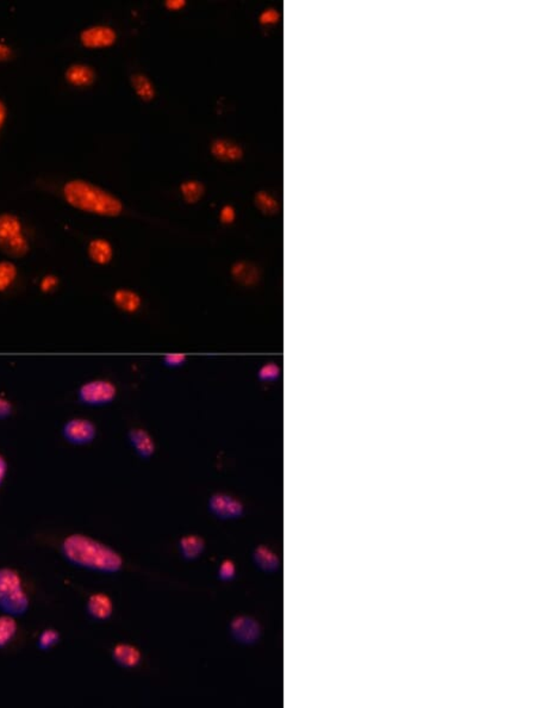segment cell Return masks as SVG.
I'll list each match as a JSON object with an SVG mask.
<instances>
[{"label": "cell", "instance_id": "d6986e66", "mask_svg": "<svg viewBox=\"0 0 536 708\" xmlns=\"http://www.w3.org/2000/svg\"><path fill=\"white\" fill-rule=\"evenodd\" d=\"M204 546V540L198 535H186L180 540L182 555L187 559H193L200 556V553H203Z\"/></svg>", "mask_w": 536, "mask_h": 708}, {"label": "cell", "instance_id": "7a4b0ae2", "mask_svg": "<svg viewBox=\"0 0 536 708\" xmlns=\"http://www.w3.org/2000/svg\"><path fill=\"white\" fill-rule=\"evenodd\" d=\"M65 197L76 209L103 216H117L122 213V203L100 187L83 180H73L65 186Z\"/></svg>", "mask_w": 536, "mask_h": 708}, {"label": "cell", "instance_id": "484cf974", "mask_svg": "<svg viewBox=\"0 0 536 708\" xmlns=\"http://www.w3.org/2000/svg\"><path fill=\"white\" fill-rule=\"evenodd\" d=\"M236 566L234 561L231 559H226V561H222L221 566H219V577L224 581L231 579L235 576Z\"/></svg>", "mask_w": 536, "mask_h": 708}, {"label": "cell", "instance_id": "6da1fadb", "mask_svg": "<svg viewBox=\"0 0 536 708\" xmlns=\"http://www.w3.org/2000/svg\"><path fill=\"white\" fill-rule=\"evenodd\" d=\"M63 556L78 566L100 572H117L123 566V558L114 548L89 535H72L63 543Z\"/></svg>", "mask_w": 536, "mask_h": 708}, {"label": "cell", "instance_id": "4316f807", "mask_svg": "<svg viewBox=\"0 0 536 708\" xmlns=\"http://www.w3.org/2000/svg\"><path fill=\"white\" fill-rule=\"evenodd\" d=\"M58 286V277L53 276V275H48L42 278V281L40 283V289L42 292L45 294H49L54 290L56 289V286Z\"/></svg>", "mask_w": 536, "mask_h": 708}, {"label": "cell", "instance_id": "f1b7e54d", "mask_svg": "<svg viewBox=\"0 0 536 708\" xmlns=\"http://www.w3.org/2000/svg\"><path fill=\"white\" fill-rule=\"evenodd\" d=\"M185 361H186V356L184 353H169L164 358L166 365L172 366V367L182 365Z\"/></svg>", "mask_w": 536, "mask_h": 708}, {"label": "cell", "instance_id": "4fadbf2b", "mask_svg": "<svg viewBox=\"0 0 536 708\" xmlns=\"http://www.w3.org/2000/svg\"><path fill=\"white\" fill-rule=\"evenodd\" d=\"M211 153L215 158H217L218 160L224 161V162L239 160L244 155L241 147L228 140H216L211 146Z\"/></svg>", "mask_w": 536, "mask_h": 708}, {"label": "cell", "instance_id": "3957f363", "mask_svg": "<svg viewBox=\"0 0 536 708\" xmlns=\"http://www.w3.org/2000/svg\"><path fill=\"white\" fill-rule=\"evenodd\" d=\"M30 599L23 587V579L12 568H0V610L21 616L27 613Z\"/></svg>", "mask_w": 536, "mask_h": 708}, {"label": "cell", "instance_id": "d590c367", "mask_svg": "<svg viewBox=\"0 0 536 708\" xmlns=\"http://www.w3.org/2000/svg\"><path fill=\"white\" fill-rule=\"evenodd\" d=\"M5 117H6V110H5L4 104L0 102V128H1V125H4Z\"/></svg>", "mask_w": 536, "mask_h": 708}, {"label": "cell", "instance_id": "7c38bea8", "mask_svg": "<svg viewBox=\"0 0 536 708\" xmlns=\"http://www.w3.org/2000/svg\"><path fill=\"white\" fill-rule=\"evenodd\" d=\"M129 440L138 455L144 458L151 457L156 451V444L151 434L142 429V428H133L129 432Z\"/></svg>", "mask_w": 536, "mask_h": 708}, {"label": "cell", "instance_id": "5b68a950", "mask_svg": "<svg viewBox=\"0 0 536 708\" xmlns=\"http://www.w3.org/2000/svg\"><path fill=\"white\" fill-rule=\"evenodd\" d=\"M117 396V387L107 379H94L83 384L78 390V398L87 405H109Z\"/></svg>", "mask_w": 536, "mask_h": 708}, {"label": "cell", "instance_id": "d4e9b609", "mask_svg": "<svg viewBox=\"0 0 536 708\" xmlns=\"http://www.w3.org/2000/svg\"><path fill=\"white\" fill-rule=\"evenodd\" d=\"M255 202H257V208L267 214L275 213V210L278 208L277 202L265 192H259L255 197Z\"/></svg>", "mask_w": 536, "mask_h": 708}, {"label": "cell", "instance_id": "603a6c76", "mask_svg": "<svg viewBox=\"0 0 536 708\" xmlns=\"http://www.w3.org/2000/svg\"><path fill=\"white\" fill-rule=\"evenodd\" d=\"M255 273H257L255 268H252L249 264H236L233 268L234 277L237 281L244 283V284H250V281H255V278H257Z\"/></svg>", "mask_w": 536, "mask_h": 708}, {"label": "cell", "instance_id": "277c9868", "mask_svg": "<svg viewBox=\"0 0 536 708\" xmlns=\"http://www.w3.org/2000/svg\"><path fill=\"white\" fill-rule=\"evenodd\" d=\"M0 250L11 258H23L29 252L21 221L14 215H0Z\"/></svg>", "mask_w": 536, "mask_h": 708}, {"label": "cell", "instance_id": "44dd1931", "mask_svg": "<svg viewBox=\"0 0 536 708\" xmlns=\"http://www.w3.org/2000/svg\"><path fill=\"white\" fill-rule=\"evenodd\" d=\"M131 81H133V89L143 100H151L154 98L156 89L147 76H142V74H135L131 78Z\"/></svg>", "mask_w": 536, "mask_h": 708}, {"label": "cell", "instance_id": "e575fe53", "mask_svg": "<svg viewBox=\"0 0 536 708\" xmlns=\"http://www.w3.org/2000/svg\"><path fill=\"white\" fill-rule=\"evenodd\" d=\"M11 56V50L8 45L0 43V61H5Z\"/></svg>", "mask_w": 536, "mask_h": 708}, {"label": "cell", "instance_id": "d6a6232c", "mask_svg": "<svg viewBox=\"0 0 536 708\" xmlns=\"http://www.w3.org/2000/svg\"><path fill=\"white\" fill-rule=\"evenodd\" d=\"M8 469H9V465H8L6 459H5L4 455H0V486L4 483L5 478H6Z\"/></svg>", "mask_w": 536, "mask_h": 708}, {"label": "cell", "instance_id": "7402d4cb", "mask_svg": "<svg viewBox=\"0 0 536 708\" xmlns=\"http://www.w3.org/2000/svg\"><path fill=\"white\" fill-rule=\"evenodd\" d=\"M182 196L189 203H195L204 193V186L198 182H186L182 185Z\"/></svg>", "mask_w": 536, "mask_h": 708}, {"label": "cell", "instance_id": "4dcf8cb0", "mask_svg": "<svg viewBox=\"0 0 536 708\" xmlns=\"http://www.w3.org/2000/svg\"><path fill=\"white\" fill-rule=\"evenodd\" d=\"M235 219V210L231 205H226L221 211V219L223 223H231Z\"/></svg>", "mask_w": 536, "mask_h": 708}, {"label": "cell", "instance_id": "ac0fdd59", "mask_svg": "<svg viewBox=\"0 0 536 708\" xmlns=\"http://www.w3.org/2000/svg\"><path fill=\"white\" fill-rule=\"evenodd\" d=\"M254 561L261 569L273 571L279 566V559L272 550L266 546H259L254 553Z\"/></svg>", "mask_w": 536, "mask_h": 708}, {"label": "cell", "instance_id": "83f0119b", "mask_svg": "<svg viewBox=\"0 0 536 708\" xmlns=\"http://www.w3.org/2000/svg\"><path fill=\"white\" fill-rule=\"evenodd\" d=\"M14 413V405L8 397L0 395V421L9 419Z\"/></svg>", "mask_w": 536, "mask_h": 708}, {"label": "cell", "instance_id": "1f68e13d", "mask_svg": "<svg viewBox=\"0 0 536 708\" xmlns=\"http://www.w3.org/2000/svg\"><path fill=\"white\" fill-rule=\"evenodd\" d=\"M260 21L264 24H268V23H275L278 21V14L273 11V10H267L260 17Z\"/></svg>", "mask_w": 536, "mask_h": 708}, {"label": "cell", "instance_id": "f546056e", "mask_svg": "<svg viewBox=\"0 0 536 708\" xmlns=\"http://www.w3.org/2000/svg\"><path fill=\"white\" fill-rule=\"evenodd\" d=\"M278 374V369L275 365L262 366L261 370L259 372V377L264 379V380H270V379L275 378Z\"/></svg>", "mask_w": 536, "mask_h": 708}, {"label": "cell", "instance_id": "9a60e30c", "mask_svg": "<svg viewBox=\"0 0 536 708\" xmlns=\"http://www.w3.org/2000/svg\"><path fill=\"white\" fill-rule=\"evenodd\" d=\"M89 255L94 263L107 265L112 259V247L107 241L97 239L89 244Z\"/></svg>", "mask_w": 536, "mask_h": 708}, {"label": "cell", "instance_id": "8fae6325", "mask_svg": "<svg viewBox=\"0 0 536 708\" xmlns=\"http://www.w3.org/2000/svg\"><path fill=\"white\" fill-rule=\"evenodd\" d=\"M112 657L122 667L133 668L141 661V652L136 646L127 643H120L114 647Z\"/></svg>", "mask_w": 536, "mask_h": 708}, {"label": "cell", "instance_id": "9c48e42d", "mask_svg": "<svg viewBox=\"0 0 536 708\" xmlns=\"http://www.w3.org/2000/svg\"><path fill=\"white\" fill-rule=\"evenodd\" d=\"M80 39L85 47L103 48L115 43L116 32L107 27L89 28L81 32Z\"/></svg>", "mask_w": 536, "mask_h": 708}, {"label": "cell", "instance_id": "2e32d148", "mask_svg": "<svg viewBox=\"0 0 536 708\" xmlns=\"http://www.w3.org/2000/svg\"><path fill=\"white\" fill-rule=\"evenodd\" d=\"M67 81L76 86H87L94 81V72L92 68L85 65H73L66 72Z\"/></svg>", "mask_w": 536, "mask_h": 708}, {"label": "cell", "instance_id": "ffe728a7", "mask_svg": "<svg viewBox=\"0 0 536 708\" xmlns=\"http://www.w3.org/2000/svg\"><path fill=\"white\" fill-rule=\"evenodd\" d=\"M17 268L10 261H0V292H5L17 279Z\"/></svg>", "mask_w": 536, "mask_h": 708}, {"label": "cell", "instance_id": "30bf717a", "mask_svg": "<svg viewBox=\"0 0 536 708\" xmlns=\"http://www.w3.org/2000/svg\"><path fill=\"white\" fill-rule=\"evenodd\" d=\"M87 612L97 620H107L114 612V602L104 592H94L87 600Z\"/></svg>", "mask_w": 536, "mask_h": 708}, {"label": "cell", "instance_id": "836d02e7", "mask_svg": "<svg viewBox=\"0 0 536 708\" xmlns=\"http://www.w3.org/2000/svg\"><path fill=\"white\" fill-rule=\"evenodd\" d=\"M185 4L186 3L184 0H169V1H166L167 9L172 10V11L182 9V8L185 6Z\"/></svg>", "mask_w": 536, "mask_h": 708}, {"label": "cell", "instance_id": "52a82bcc", "mask_svg": "<svg viewBox=\"0 0 536 708\" xmlns=\"http://www.w3.org/2000/svg\"><path fill=\"white\" fill-rule=\"evenodd\" d=\"M210 508L217 517L223 519L237 517L244 512V504L239 500L226 494L213 495L210 500Z\"/></svg>", "mask_w": 536, "mask_h": 708}, {"label": "cell", "instance_id": "ba28073f", "mask_svg": "<svg viewBox=\"0 0 536 708\" xmlns=\"http://www.w3.org/2000/svg\"><path fill=\"white\" fill-rule=\"evenodd\" d=\"M231 633L236 641L250 644L260 636V626L255 620L248 616H237L231 625Z\"/></svg>", "mask_w": 536, "mask_h": 708}, {"label": "cell", "instance_id": "5bb4252c", "mask_svg": "<svg viewBox=\"0 0 536 708\" xmlns=\"http://www.w3.org/2000/svg\"><path fill=\"white\" fill-rule=\"evenodd\" d=\"M114 303L122 312L133 314L141 307V297L133 290L118 289L114 294Z\"/></svg>", "mask_w": 536, "mask_h": 708}, {"label": "cell", "instance_id": "cb8c5ba5", "mask_svg": "<svg viewBox=\"0 0 536 708\" xmlns=\"http://www.w3.org/2000/svg\"><path fill=\"white\" fill-rule=\"evenodd\" d=\"M60 641V633L54 630V628H45L43 630V632L41 633L40 637H39V641H37V646L40 647L42 651H48L53 647V646L58 644Z\"/></svg>", "mask_w": 536, "mask_h": 708}, {"label": "cell", "instance_id": "e0dca14e", "mask_svg": "<svg viewBox=\"0 0 536 708\" xmlns=\"http://www.w3.org/2000/svg\"><path fill=\"white\" fill-rule=\"evenodd\" d=\"M18 624L16 616L3 613L0 615V649L5 647L14 639L17 633Z\"/></svg>", "mask_w": 536, "mask_h": 708}, {"label": "cell", "instance_id": "8992f818", "mask_svg": "<svg viewBox=\"0 0 536 708\" xmlns=\"http://www.w3.org/2000/svg\"><path fill=\"white\" fill-rule=\"evenodd\" d=\"M63 436L66 441L74 445H86L94 440L97 427L92 421L84 418L68 420L63 427Z\"/></svg>", "mask_w": 536, "mask_h": 708}]
</instances>
